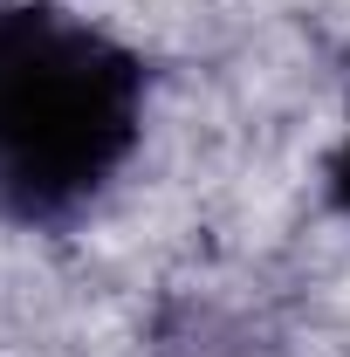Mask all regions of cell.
I'll return each mask as SVG.
<instances>
[{
    "label": "cell",
    "mask_w": 350,
    "mask_h": 357,
    "mask_svg": "<svg viewBox=\"0 0 350 357\" xmlns=\"http://www.w3.org/2000/svg\"><path fill=\"white\" fill-rule=\"evenodd\" d=\"M144 131V69L55 7H0V213L62 220L124 172Z\"/></svg>",
    "instance_id": "obj_1"
},
{
    "label": "cell",
    "mask_w": 350,
    "mask_h": 357,
    "mask_svg": "<svg viewBox=\"0 0 350 357\" xmlns=\"http://www.w3.org/2000/svg\"><path fill=\"white\" fill-rule=\"evenodd\" d=\"M330 192H337V206L350 213V137L337 144V158H330Z\"/></svg>",
    "instance_id": "obj_2"
}]
</instances>
